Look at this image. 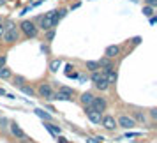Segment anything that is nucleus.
Masks as SVG:
<instances>
[{
  "label": "nucleus",
  "mask_w": 157,
  "mask_h": 143,
  "mask_svg": "<svg viewBox=\"0 0 157 143\" xmlns=\"http://www.w3.org/2000/svg\"><path fill=\"white\" fill-rule=\"evenodd\" d=\"M157 23V18L155 16H150V25H155Z\"/></svg>",
  "instance_id": "34"
},
{
  "label": "nucleus",
  "mask_w": 157,
  "mask_h": 143,
  "mask_svg": "<svg viewBox=\"0 0 157 143\" xmlns=\"http://www.w3.org/2000/svg\"><path fill=\"white\" fill-rule=\"evenodd\" d=\"M145 2H147V6H150V7H154V9L157 7V0H145Z\"/></svg>",
  "instance_id": "28"
},
{
  "label": "nucleus",
  "mask_w": 157,
  "mask_h": 143,
  "mask_svg": "<svg viewBox=\"0 0 157 143\" xmlns=\"http://www.w3.org/2000/svg\"><path fill=\"white\" fill-rule=\"evenodd\" d=\"M136 136H141V133H125V138H136Z\"/></svg>",
  "instance_id": "29"
},
{
  "label": "nucleus",
  "mask_w": 157,
  "mask_h": 143,
  "mask_svg": "<svg viewBox=\"0 0 157 143\" xmlns=\"http://www.w3.org/2000/svg\"><path fill=\"white\" fill-rule=\"evenodd\" d=\"M20 90H21L23 94H27V95H30V97H32V95H36V90H34L32 87H29V85H23V87H20Z\"/></svg>",
  "instance_id": "22"
},
{
  "label": "nucleus",
  "mask_w": 157,
  "mask_h": 143,
  "mask_svg": "<svg viewBox=\"0 0 157 143\" xmlns=\"http://www.w3.org/2000/svg\"><path fill=\"white\" fill-rule=\"evenodd\" d=\"M90 108H94L95 111H101V113H102V111H106L108 102H106V99H104V97H94Z\"/></svg>",
  "instance_id": "9"
},
{
  "label": "nucleus",
  "mask_w": 157,
  "mask_h": 143,
  "mask_svg": "<svg viewBox=\"0 0 157 143\" xmlns=\"http://www.w3.org/2000/svg\"><path fill=\"white\" fill-rule=\"evenodd\" d=\"M85 113H86V118L92 122V124H101V118H102V113L101 111H95L94 108H85Z\"/></svg>",
  "instance_id": "8"
},
{
  "label": "nucleus",
  "mask_w": 157,
  "mask_h": 143,
  "mask_svg": "<svg viewBox=\"0 0 157 143\" xmlns=\"http://www.w3.org/2000/svg\"><path fill=\"white\" fill-rule=\"evenodd\" d=\"M143 16H147V18L154 16V7H150V6H145V7H143Z\"/></svg>",
  "instance_id": "25"
},
{
  "label": "nucleus",
  "mask_w": 157,
  "mask_h": 143,
  "mask_svg": "<svg viewBox=\"0 0 157 143\" xmlns=\"http://www.w3.org/2000/svg\"><path fill=\"white\" fill-rule=\"evenodd\" d=\"M0 95H6V90L4 88H0Z\"/></svg>",
  "instance_id": "36"
},
{
  "label": "nucleus",
  "mask_w": 157,
  "mask_h": 143,
  "mask_svg": "<svg viewBox=\"0 0 157 143\" xmlns=\"http://www.w3.org/2000/svg\"><path fill=\"white\" fill-rule=\"evenodd\" d=\"M25 83H27V79L23 78V76H14V78H13V85H14L16 88H20V87H23Z\"/></svg>",
  "instance_id": "20"
},
{
  "label": "nucleus",
  "mask_w": 157,
  "mask_h": 143,
  "mask_svg": "<svg viewBox=\"0 0 157 143\" xmlns=\"http://www.w3.org/2000/svg\"><path fill=\"white\" fill-rule=\"evenodd\" d=\"M13 78V72H11V69L9 67H0V79H11Z\"/></svg>",
  "instance_id": "16"
},
{
  "label": "nucleus",
  "mask_w": 157,
  "mask_h": 143,
  "mask_svg": "<svg viewBox=\"0 0 157 143\" xmlns=\"http://www.w3.org/2000/svg\"><path fill=\"white\" fill-rule=\"evenodd\" d=\"M20 30L23 32V36L29 37V39H34V37H37V34H39L37 25H36L34 21H30V20H25V21H21V25H20Z\"/></svg>",
  "instance_id": "2"
},
{
  "label": "nucleus",
  "mask_w": 157,
  "mask_h": 143,
  "mask_svg": "<svg viewBox=\"0 0 157 143\" xmlns=\"http://www.w3.org/2000/svg\"><path fill=\"white\" fill-rule=\"evenodd\" d=\"M71 99H72L71 95H67V94L60 92V90H58L57 94H53V101H71Z\"/></svg>",
  "instance_id": "18"
},
{
  "label": "nucleus",
  "mask_w": 157,
  "mask_h": 143,
  "mask_svg": "<svg viewBox=\"0 0 157 143\" xmlns=\"http://www.w3.org/2000/svg\"><path fill=\"white\" fill-rule=\"evenodd\" d=\"M60 67H62V60H60V58H55V60L50 62V71L51 72H57Z\"/></svg>",
  "instance_id": "17"
},
{
  "label": "nucleus",
  "mask_w": 157,
  "mask_h": 143,
  "mask_svg": "<svg viewBox=\"0 0 157 143\" xmlns=\"http://www.w3.org/2000/svg\"><path fill=\"white\" fill-rule=\"evenodd\" d=\"M37 94H39V97H43L44 101H53V88H51V85H48V83H43V85L37 88Z\"/></svg>",
  "instance_id": "5"
},
{
  "label": "nucleus",
  "mask_w": 157,
  "mask_h": 143,
  "mask_svg": "<svg viewBox=\"0 0 157 143\" xmlns=\"http://www.w3.org/2000/svg\"><path fill=\"white\" fill-rule=\"evenodd\" d=\"M101 124H102V127L106 129V131H115V129L118 127L117 126V118H115L113 115H102Z\"/></svg>",
  "instance_id": "7"
},
{
  "label": "nucleus",
  "mask_w": 157,
  "mask_h": 143,
  "mask_svg": "<svg viewBox=\"0 0 157 143\" xmlns=\"http://www.w3.org/2000/svg\"><path fill=\"white\" fill-rule=\"evenodd\" d=\"M9 127V120L6 117H0V131H7Z\"/></svg>",
  "instance_id": "23"
},
{
  "label": "nucleus",
  "mask_w": 157,
  "mask_h": 143,
  "mask_svg": "<svg viewBox=\"0 0 157 143\" xmlns=\"http://www.w3.org/2000/svg\"><path fill=\"white\" fill-rule=\"evenodd\" d=\"M104 140L102 136H95V138H86V143H101Z\"/></svg>",
  "instance_id": "27"
},
{
  "label": "nucleus",
  "mask_w": 157,
  "mask_h": 143,
  "mask_svg": "<svg viewBox=\"0 0 157 143\" xmlns=\"http://www.w3.org/2000/svg\"><path fill=\"white\" fill-rule=\"evenodd\" d=\"M41 50H43L44 53H50V48H48V46H44V44H41Z\"/></svg>",
  "instance_id": "35"
},
{
  "label": "nucleus",
  "mask_w": 157,
  "mask_h": 143,
  "mask_svg": "<svg viewBox=\"0 0 157 143\" xmlns=\"http://www.w3.org/2000/svg\"><path fill=\"white\" fill-rule=\"evenodd\" d=\"M6 62H7V57H4V55H2V57H0V67H4Z\"/></svg>",
  "instance_id": "32"
},
{
  "label": "nucleus",
  "mask_w": 157,
  "mask_h": 143,
  "mask_svg": "<svg viewBox=\"0 0 157 143\" xmlns=\"http://www.w3.org/2000/svg\"><path fill=\"white\" fill-rule=\"evenodd\" d=\"M7 129L11 131V134L14 136L16 140H20V141H29V136H27V133L20 127V124H18V122H9V127Z\"/></svg>",
  "instance_id": "3"
},
{
  "label": "nucleus",
  "mask_w": 157,
  "mask_h": 143,
  "mask_svg": "<svg viewBox=\"0 0 157 143\" xmlns=\"http://www.w3.org/2000/svg\"><path fill=\"white\" fill-rule=\"evenodd\" d=\"M18 39H20V30L16 27H11V29H6V32L2 34L0 41H4L6 44H14Z\"/></svg>",
  "instance_id": "4"
},
{
  "label": "nucleus",
  "mask_w": 157,
  "mask_h": 143,
  "mask_svg": "<svg viewBox=\"0 0 157 143\" xmlns=\"http://www.w3.org/2000/svg\"><path fill=\"white\" fill-rule=\"evenodd\" d=\"M132 118H134V122H147V115L145 113H141V111H134L132 113Z\"/></svg>",
  "instance_id": "21"
},
{
  "label": "nucleus",
  "mask_w": 157,
  "mask_h": 143,
  "mask_svg": "<svg viewBox=\"0 0 157 143\" xmlns=\"http://www.w3.org/2000/svg\"><path fill=\"white\" fill-rule=\"evenodd\" d=\"M85 67H86V69H88L90 72H92V71H97V69H101V67H99V62H97V60H88V62L85 64Z\"/></svg>",
  "instance_id": "19"
},
{
  "label": "nucleus",
  "mask_w": 157,
  "mask_h": 143,
  "mask_svg": "<svg viewBox=\"0 0 157 143\" xmlns=\"http://www.w3.org/2000/svg\"><path fill=\"white\" fill-rule=\"evenodd\" d=\"M120 53V46H117V44H111V46H108L106 51H104V55H106L108 58H115L117 55Z\"/></svg>",
  "instance_id": "12"
},
{
  "label": "nucleus",
  "mask_w": 157,
  "mask_h": 143,
  "mask_svg": "<svg viewBox=\"0 0 157 143\" xmlns=\"http://www.w3.org/2000/svg\"><path fill=\"white\" fill-rule=\"evenodd\" d=\"M4 32H6V25H4V23L0 21V36H2Z\"/></svg>",
  "instance_id": "33"
},
{
  "label": "nucleus",
  "mask_w": 157,
  "mask_h": 143,
  "mask_svg": "<svg viewBox=\"0 0 157 143\" xmlns=\"http://www.w3.org/2000/svg\"><path fill=\"white\" fill-rule=\"evenodd\" d=\"M58 90H60V92H64V94H67V95H71V97H72V94H74V90L69 88V87H60Z\"/></svg>",
  "instance_id": "26"
},
{
  "label": "nucleus",
  "mask_w": 157,
  "mask_h": 143,
  "mask_svg": "<svg viewBox=\"0 0 157 143\" xmlns=\"http://www.w3.org/2000/svg\"><path fill=\"white\" fill-rule=\"evenodd\" d=\"M150 117H152L154 120L157 118V110H155V108H152V110H150Z\"/></svg>",
  "instance_id": "30"
},
{
  "label": "nucleus",
  "mask_w": 157,
  "mask_h": 143,
  "mask_svg": "<svg viewBox=\"0 0 157 143\" xmlns=\"http://www.w3.org/2000/svg\"><path fill=\"white\" fill-rule=\"evenodd\" d=\"M117 126H118V127H124L125 131H129V129H132L136 126V122H134V118L129 117V115H120L118 120H117Z\"/></svg>",
  "instance_id": "6"
},
{
  "label": "nucleus",
  "mask_w": 157,
  "mask_h": 143,
  "mask_svg": "<svg viewBox=\"0 0 157 143\" xmlns=\"http://www.w3.org/2000/svg\"><path fill=\"white\" fill-rule=\"evenodd\" d=\"M34 113H36L37 117H41L44 122H51V120H53V115L48 113V111H44L43 108H36V110H34Z\"/></svg>",
  "instance_id": "13"
},
{
  "label": "nucleus",
  "mask_w": 157,
  "mask_h": 143,
  "mask_svg": "<svg viewBox=\"0 0 157 143\" xmlns=\"http://www.w3.org/2000/svg\"><path fill=\"white\" fill-rule=\"evenodd\" d=\"M94 85H95V88H97L99 92H106L108 88L111 87L109 83H108V79H106V76H104V74H102V78H101V79H97V81H95Z\"/></svg>",
  "instance_id": "10"
},
{
  "label": "nucleus",
  "mask_w": 157,
  "mask_h": 143,
  "mask_svg": "<svg viewBox=\"0 0 157 143\" xmlns=\"http://www.w3.org/2000/svg\"><path fill=\"white\" fill-rule=\"evenodd\" d=\"M57 141H58V143H69V141H67V140L64 138V136H60V134L57 136Z\"/></svg>",
  "instance_id": "31"
},
{
  "label": "nucleus",
  "mask_w": 157,
  "mask_h": 143,
  "mask_svg": "<svg viewBox=\"0 0 157 143\" xmlns=\"http://www.w3.org/2000/svg\"><path fill=\"white\" fill-rule=\"evenodd\" d=\"M55 13H57V11L53 9L50 13H46L44 16H41V18L37 20V21H39V27H37V29L44 30V32L50 30V29H55V27H57V25H55Z\"/></svg>",
  "instance_id": "1"
},
{
  "label": "nucleus",
  "mask_w": 157,
  "mask_h": 143,
  "mask_svg": "<svg viewBox=\"0 0 157 143\" xmlns=\"http://www.w3.org/2000/svg\"><path fill=\"white\" fill-rule=\"evenodd\" d=\"M104 76H106V79H108V83H109V85H115V83H117V78H118V76H117V71H115V69L108 71L106 74H104Z\"/></svg>",
  "instance_id": "15"
},
{
  "label": "nucleus",
  "mask_w": 157,
  "mask_h": 143,
  "mask_svg": "<svg viewBox=\"0 0 157 143\" xmlns=\"http://www.w3.org/2000/svg\"><path fill=\"white\" fill-rule=\"evenodd\" d=\"M44 127L50 131V134L53 136H58L60 133H62V129H60V126H55V124H51V122H44Z\"/></svg>",
  "instance_id": "14"
},
{
  "label": "nucleus",
  "mask_w": 157,
  "mask_h": 143,
  "mask_svg": "<svg viewBox=\"0 0 157 143\" xmlns=\"http://www.w3.org/2000/svg\"><path fill=\"white\" fill-rule=\"evenodd\" d=\"M53 39H55V29L46 30V43H51Z\"/></svg>",
  "instance_id": "24"
},
{
  "label": "nucleus",
  "mask_w": 157,
  "mask_h": 143,
  "mask_svg": "<svg viewBox=\"0 0 157 143\" xmlns=\"http://www.w3.org/2000/svg\"><path fill=\"white\" fill-rule=\"evenodd\" d=\"M94 97H95V95H94L92 92H83L81 94V97H79V101H81V104H83L85 108H88L90 104H92Z\"/></svg>",
  "instance_id": "11"
},
{
  "label": "nucleus",
  "mask_w": 157,
  "mask_h": 143,
  "mask_svg": "<svg viewBox=\"0 0 157 143\" xmlns=\"http://www.w3.org/2000/svg\"><path fill=\"white\" fill-rule=\"evenodd\" d=\"M4 2H6V0H0V4H4Z\"/></svg>",
  "instance_id": "37"
}]
</instances>
